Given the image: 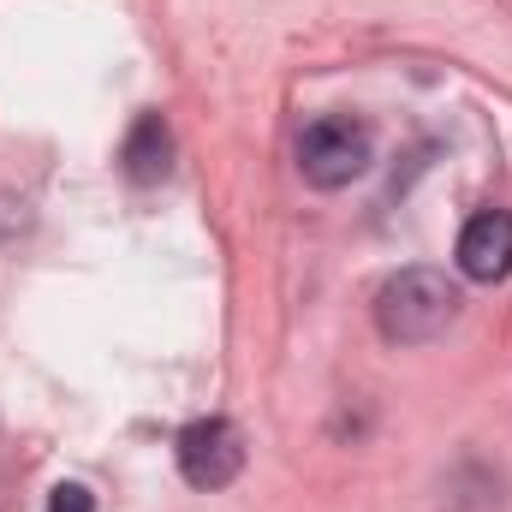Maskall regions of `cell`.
Wrapping results in <instances>:
<instances>
[{
    "label": "cell",
    "mask_w": 512,
    "mask_h": 512,
    "mask_svg": "<svg viewBox=\"0 0 512 512\" xmlns=\"http://www.w3.org/2000/svg\"><path fill=\"white\" fill-rule=\"evenodd\" d=\"M120 161H126V179H137V185H161L167 167H173V131H167V120H161V114H143V120L131 126Z\"/></svg>",
    "instance_id": "5"
},
{
    "label": "cell",
    "mask_w": 512,
    "mask_h": 512,
    "mask_svg": "<svg viewBox=\"0 0 512 512\" xmlns=\"http://www.w3.org/2000/svg\"><path fill=\"white\" fill-rule=\"evenodd\" d=\"M459 280L447 268H399L376 292V328L387 346H429L459 322Z\"/></svg>",
    "instance_id": "1"
},
{
    "label": "cell",
    "mask_w": 512,
    "mask_h": 512,
    "mask_svg": "<svg viewBox=\"0 0 512 512\" xmlns=\"http://www.w3.org/2000/svg\"><path fill=\"white\" fill-rule=\"evenodd\" d=\"M370 161H376V137H370V126H358V120H346V114L310 120L304 137H298V173H304V185H316V191H340V185L364 179Z\"/></svg>",
    "instance_id": "2"
},
{
    "label": "cell",
    "mask_w": 512,
    "mask_h": 512,
    "mask_svg": "<svg viewBox=\"0 0 512 512\" xmlns=\"http://www.w3.org/2000/svg\"><path fill=\"white\" fill-rule=\"evenodd\" d=\"M179 477L191 489H227L245 471V435L227 417H197L179 429Z\"/></svg>",
    "instance_id": "3"
},
{
    "label": "cell",
    "mask_w": 512,
    "mask_h": 512,
    "mask_svg": "<svg viewBox=\"0 0 512 512\" xmlns=\"http://www.w3.org/2000/svg\"><path fill=\"white\" fill-rule=\"evenodd\" d=\"M459 274L483 280V286H495V280L512 274V215L507 209H483V215L465 221V233H459Z\"/></svg>",
    "instance_id": "4"
},
{
    "label": "cell",
    "mask_w": 512,
    "mask_h": 512,
    "mask_svg": "<svg viewBox=\"0 0 512 512\" xmlns=\"http://www.w3.org/2000/svg\"><path fill=\"white\" fill-rule=\"evenodd\" d=\"M48 512H96V501H90V489H78V483H60V489L48 495Z\"/></svg>",
    "instance_id": "6"
}]
</instances>
